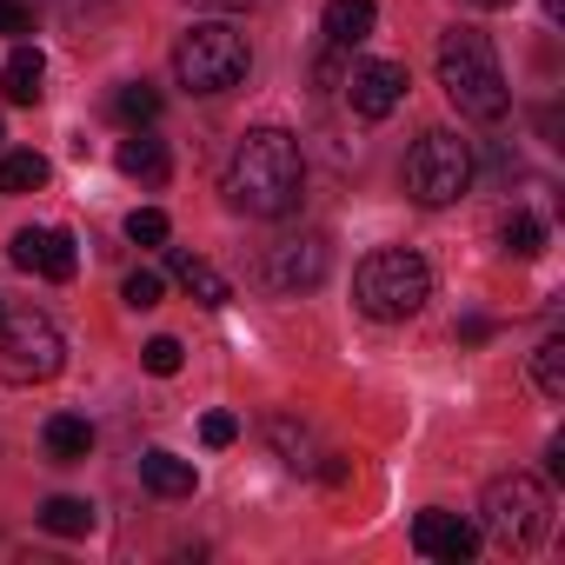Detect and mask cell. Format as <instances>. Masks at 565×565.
I'll list each match as a JSON object with an SVG mask.
<instances>
[{
    "label": "cell",
    "instance_id": "8992f818",
    "mask_svg": "<svg viewBox=\"0 0 565 565\" xmlns=\"http://www.w3.org/2000/svg\"><path fill=\"white\" fill-rule=\"evenodd\" d=\"M67 366V340L47 313L21 307V313H0V380L8 386H47Z\"/></svg>",
    "mask_w": 565,
    "mask_h": 565
},
{
    "label": "cell",
    "instance_id": "3957f363",
    "mask_svg": "<svg viewBox=\"0 0 565 565\" xmlns=\"http://www.w3.org/2000/svg\"><path fill=\"white\" fill-rule=\"evenodd\" d=\"M353 300H360L366 320L399 327V320H413V313L433 300V266H426L413 246H380V253H366L360 273H353Z\"/></svg>",
    "mask_w": 565,
    "mask_h": 565
},
{
    "label": "cell",
    "instance_id": "7a4b0ae2",
    "mask_svg": "<svg viewBox=\"0 0 565 565\" xmlns=\"http://www.w3.org/2000/svg\"><path fill=\"white\" fill-rule=\"evenodd\" d=\"M439 87L446 100L466 114V120H505L512 107V87H505V67L492 54V41L479 28H452L439 41Z\"/></svg>",
    "mask_w": 565,
    "mask_h": 565
},
{
    "label": "cell",
    "instance_id": "277c9868",
    "mask_svg": "<svg viewBox=\"0 0 565 565\" xmlns=\"http://www.w3.org/2000/svg\"><path fill=\"white\" fill-rule=\"evenodd\" d=\"M246 67H253V47L233 21H193L173 47V74L186 94H226L246 81Z\"/></svg>",
    "mask_w": 565,
    "mask_h": 565
},
{
    "label": "cell",
    "instance_id": "1f68e13d",
    "mask_svg": "<svg viewBox=\"0 0 565 565\" xmlns=\"http://www.w3.org/2000/svg\"><path fill=\"white\" fill-rule=\"evenodd\" d=\"M472 8H486V14H492V8H512V0H472Z\"/></svg>",
    "mask_w": 565,
    "mask_h": 565
},
{
    "label": "cell",
    "instance_id": "d4e9b609",
    "mask_svg": "<svg viewBox=\"0 0 565 565\" xmlns=\"http://www.w3.org/2000/svg\"><path fill=\"white\" fill-rule=\"evenodd\" d=\"M167 233H173V226H167L160 206H134V213H127V239H134V246H167Z\"/></svg>",
    "mask_w": 565,
    "mask_h": 565
},
{
    "label": "cell",
    "instance_id": "ffe728a7",
    "mask_svg": "<svg viewBox=\"0 0 565 565\" xmlns=\"http://www.w3.org/2000/svg\"><path fill=\"white\" fill-rule=\"evenodd\" d=\"M41 525H47L54 539H87V532H94V505L61 492V499H47V505H41Z\"/></svg>",
    "mask_w": 565,
    "mask_h": 565
},
{
    "label": "cell",
    "instance_id": "d6986e66",
    "mask_svg": "<svg viewBox=\"0 0 565 565\" xmlns=\"http://www.w3.org/2000/svg\"><path fill=\"white\" fill-rule=\"evenodd\" d=\"M47 186V160L34 153V147H21V153H0V193L8 200H21V193H41Z\"/></svg>",
    "mask_w": 565,
    "mask_h": 565
},
{
    "label": "cell",
    "instance_id": "4316f807",
    "mask_svg": "<svg viewBox=\"0 0 565 565\" xmlns=\"http://www.w3.org/2000/svg\"><path fill=\"white\" fill-rule=\"evenodd\" d=\"M0 34H8V41L34 34V8H28V0H0Z\"/></svg>",
    "mask_w": 565,
    "mask_h": 565
},
{
    "label": "cell",
    "instance_id": "5bb4252c",
    "mask_svg": "<svg viewBox=\"0 0 565 565\" xmlns=\"http://www.w3.org/2000/svg\"><path fill=\"white\" fill-rule=\"evenodd\" d=\"M41 81H47V54L28 47V41H14L8 67H0V94H8L14 107H34V100H41Z\"/></svg>",
    "mask_w": 565,
    "mask_h": 565
},
{
    "label": "cell",
    "instance_id": "9a60e30c",
    "mask_svg": "<svg viewBox=\"0 0 565 565\" xmlns=\"http://www.w3.org/2000/svg\"><path fill=\"white\" fill-rule=\"evenodd\" d=\"M114 167H120L127 180H140V186H167V173H173V160H167V147H160L153 134H127L120 153H114Z\"/></svg>",
    "mask_w": 565,
    "mask_h": 565
},
{
    "label": "cell",
    "instance_id": "7402d4cb",
    "mask_svg": "<svg viewBox=\"0 0 565 565\" xmlns=\"http://www.w3.org/2000/svg\"><path fill=\"white\" fill-rule=\"evenodd\" d=\"M114 120H127V127H153V120H160V94H153L147 81H127V87L114 94Z\"/></svg>",
    "mask_w": 565,
    "mask_h": 565
},
{
    "label": "cell",
    "instance_id": "4dcf8cb0",
    "mask_svg": "<svg viewBox=\"0 0 565 565\" xmlns=\"http://www.w3.org/2000/svg\"><path fill=\"white\" fill-rule=\"evenodd\" d=\"M545 21H565V0H545Z\"/></svg>",
    "mask_w": 565,
    "mask_h": 565
},
{
    "label": "cell",
    "instance_id": "836d02e7",
    "mask_svg": "<svg viewBox=\"0 0 565 565\" xmlns=\"http://www.w3.org/2000/svg\"><path fill=\"white\" fill-rule=\"evenodd\" d=\"M0 313H8V307H0Z\"/></svg>",
    "mask_w": 565,
    "mask_h": 565
},
{
    "label": "cell",
    "instance_id": "7c38bea8",
    "mask_svg": "<svg viewBox=\"0 0 565 565\" xmlns=\"http://www.w3.org/2000/svg\"><path fill=\"white\" fill-rule=\"evenodd\" d=\"M167 273L180 279V287H186L200 307H226V300H233L226 273H220V266H206V259H200V253H186V246H173V253H167Z\"/></svg>",
    "mask_w": 565,
    "mask_h": 565
},
{
    "label": "cell",
    "instance_id": "30bf717a",
    "mask_svg": "<svg viewBox=\"0 0 565 565\" xmlns=\"http://www.w3.org/2000/svg\"><path fill=\"white\" fill-rule=\"evenodd\" d=\"M413 545H419V558L466 565V558L479 552V525H472V519H459V512H446V505H426V512L413 519Z\"/></svg>",
    "mask_w": 565,
    "mask_h": 565
},
{
    "label": "cell",
    "instance_id": "5b68a950",
    "mask_svg": "<svg viewBox=\"0 0 565 565\" xmlns=\"http://www.w3.org/2000/svg\"><path fill=\"white\" fill-rule=\"evenodd\" d=\"M479 525L486 539H499L505 552H532L552 532V492L532 472H499L479 499Z\"/></svg>",
    "mask_w": 565,
    "mask_h": 565
},
{
    "label": "cell",
    "instance_id": "ac0fdd59",
    "mask_svg": "<svg viewBox=\"0 0 565 565\" xmlns=\"http://www.w3.org/2000/svg\"><path fill=\"white\" fill-rule=\"evenodd\" d=\"M499 246H505L512 259H539V253H545V220L525 213V206H512V213L499 220Z\"/></svg>",
    "mask_w": 565,
    "mask_h": 565
},
{
    "label": "cell",
    "instance_id": "603a6c76",
    "mask_svg": "<svg viewBox=\"0 0 565 565\" xmlns=\"http://www.w3.org/2000/svg\"><path fill=\"white\" fill-rule=\"evenodd\" d=\"M266 433H273L279 459H287L294 472H313V433H307V426H294V419H273Z\"/></svg>",
    "mask_w": 565,
    "mask_h": 565
},
{
    "label": "cell",
    "instance_id": "2e32d148",
    "mask_svg": "<svg viewBox=\"0 0 565 565\" xmlns=\"http://www.w3.org/2000/svg\"><path fill=\"white\" fill-rule=\"evenodd\" d=\"M41 446H47L54 466H81V459L94 452V426H87L81 413H54V419L41 426Z\"/></svg>",
    "mask_w": 565,
    "mask_h": 565
},
{
    "label": "cell",
    "instance_id": "d6a6232c",
    "mask_svg": "<svg viewBox=\"0 0 565 565\" xmlns=\"http://www.w3.org/2000/svg\"><path fill=\"white\" fill-rule=\"evenodd\" d=\"M0 140H8V127H0Z\"/></svg>",
    "mask_w": 565,
    "mask_h": 565
},
{
    "label": "cell",
    "instance_id": "9c48e42d",
    "mask_svg": "<svg viewBox=\"0 0 565 565\" xmlns=\"http://www.w3.org/2000/svg\"><path fill=\"white\" fill-rule=\"evenodd\" d=\"M340 87H347V100H353L360 120H386L406 100V67L399 61H353Z\"/></svg>",
    "mask_w": 565,
    "mask_h": 565
},
{
    "label": "cell",
    "instance_id": "83f0119b",
    "mask_svg": "<svg viewBox=\"0 0 565 565\" xmlns=\"http://www.w3.org/2000/svg\"><path fill=\"white\" fill-rule=\"evenodd\" d=\"M200 439H206V446H233V439H239V419H233V413H206V419H200Z\"/></svg>",
    "mask_w": 565,
    "mask_h": 565
},
{
    "label": "cell",
    "instance_id": "cb8c5ba5",
    "mask_svg": "<svg viewBox=\"0 0 565 565\" xmlns=\"http://www.w3.org/2000/svg\"><path fill=\"white\" fill-rule=\"evenodd\" d=\"M160 294H167V279H160L153 266H134V273L120 279V300H127L134 313H147V307H160Z\"/></svg>",
    "mask_w": 565,
    "mask_h": 565
},
{
    "label": "cell",
    "instance_id": "6da1fadb",
    "mask_svg": "<svg viewBox=\"0 0 565 565\" xmlns=\"http://www.w3.org/2000/svg\"><path fill=\"white\" fill-rule=\"evenodd\" d=\"M220 193H226V206L246 213V220H287V213L300 206V193H307L300 140H294L287 127H253V134H239Z\"/></svg>",
    "mask_w": 565,
    "mask_h": 565
},
{
    "label": "cell",
    "instance_id": "8fae6325",
    "mask_svg": "<svg viewBox=\"0 0 565 565\" xmlns=\"http://www.w3.org/2000/svg\"><path fill=\"white\" fill-rule=\"evenodd\" d=\"M8 259L21 273H41V279H74V266H81V253H74V239L61 226H21L8 239Z\"/></svg>",
    "mask_w": 565,
    "mask_h": 565
},
{
    "label": "cell",
    "instance_id": "52a82bcc",
    "mask_svg": "<svg viewBox=\"0 0 565 565\" xmlns=\"http://www.w3.org/2000/svg\"><path fill=\"white\" fill-rule=\"evenodd\" d=\"M406 193H413L419 206H452V200H466V193H472V140H459V134H446V127L419 134L413 153H406Z\"/></svg>",
    "mask_w": 565,
    "mask_h": 565
},
{
    "label": "cell",
    "instance_id": "484cf974",
    "mask_svg": "<svg viewBox=\"0 0 565 565\" xmlns=\"http://www.w3.org/2000/svg\"><path fill=\"white\" fill-rule=\"evenodd\" d=\"M140 366H147L153 380H173V373H180V340H173V333L147 340V347H140Z\"/></svg>",
    "mask_w": 565,
    "mask_h": 565
},
{
    "label": "cell",
    "instance_id": "f1b7e54d",
    "mask_svg": "<svg viewBox=\"0 0 565 565\" xmlns=\"http://www.w3.org/2000/svg\"><path fill=\"white\" fill-rule=\"evenodd\" d=\"M459 340H472V347H479V340H492V320H479V313H472V320H459Z\"/></svg>",
    "mask_w": 565,
    "mask_h": 565
},
{
    "label": "cell",
    "instance_id": "ba28073f",
    "mask_svg": "<svg viewBox=\"0 0 565 565\" xmlns=\"http://www.w3.org/2000/svg\"><path fill=\"white\" fill-rule=\"evenodd\" d=\"M266 287L273 294H313L320 279L333 273V246H327V233H294V239H279V246H266Z\"/></svg>",
    "mask_w": 565,
    "mask_h": 565
},
{
    "label": "cell",
    "instance_id": "4fadbf2b",
    "mask_svg": "<svg viewBox=\"0 0 565 565\" xmlns=\"http://www.w3.org/2000/svg\"><path fill=\"white\" fill-rule=\"evenodd\" d=\"M373 28H380V8H373V0H327V47L353 54V47L373 41Z\"/></svg>",
    "mask_w": 565,
    "mask_h": 565
},
{
    "label": "cell",
    "instance_id": "f546056e",
    "mask_svg": "<svg viewBox=\"0 0 565 565\" xmlns=\"http://www.w3.org/2000/svg\"><path fill=\"white\" fill-rule=\"evenodd\" d=\"M200 8H220V14H246V8H266V0H200Z\"/></svg>",
    "mask_w": 565,
    "mask_h": 565
},
{
    "label": "cell",
    "instance_id": "e0dca14e",
    "mask_svg": "<svg viewBox=\"0 0 565 565\" xmlns=\"http://www.w3.org/2000/svg\"><path fill=\"white\" fill-rule=\"evenodd\" d=\"M140 479L160 492V499H186L193 486H200V472H193V459H180V452H167V446H153L147 459H140Z\"/></svg>",
    "mask_w": 565,
    "mask_h": 565
},
{
    "label": "cell",
    "instance_id": "44dd1931",
    "mask_svg": "<svg viewBox=\"0 0 565 565\" xmlns=\"http://www.w3.org/2000/svg\"><path fill=\"white\" fill-rule=\"evenodd\" d=\"M532 386H539V393H545L552 406L565 399V340H558V333H552V340H545V347L532 353Z\"/></svg>",
    "mask_w": 565,
    "mask_h": 565
}]
</instances>
